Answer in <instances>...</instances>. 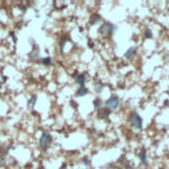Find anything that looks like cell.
Returning <instances> with one entry per match:
<instances>
[{"label":"cell","instance_id":"16","mask_svg":"<svg viewBox=\"0 0 169 169\" xmlns=\"http://www.w3.org/2000/svg\"><path fill=\"white\" fill-rule=\"evenodd\" d=\"M69 41V38H67L66 36H64V37H61V40H60V48H61V50L64 49V46H65V44Z\"/></svg>","mask_w":169,"mask_h":169},{"label":"cell","instance_id":"22","mask_svg":"<svg viewBox=\"0 0 169 169\" xmlns=\"http://www.w3.org/2000/svg\"><path fill=\"white\" fill-rule=\"evenodd\" d=\"M123 169H133V165L131 164V162H126V164H124V167H123Z\"/></svg>","mask_w":169,"mask_h":169},{"label":"cell","instance_id":"9","mask_svg":"<svg viewBox=\"0 0 169 169\" xmlns=\"http://www.w3.org/2000/svg\"><path fill=\"white\" fill-rule=\"evenodd\" d=\"M103 19H102V16H100L99 13H93L91 16H90V19H89V24L90 25H95V24H98V22H100Z\"/></svg>","mask_w":169,"mask_h":169},{"label":"cell","instance_id":"17","mask_svg":"<svg viewBox=\"0 0 169 169\" xmlns=\"http://www.w3.org/2000/svg\"><path fill=\"white\" fill-rule=\"evenodd\" d=\"M82 164L84 165V167H89L90 164H91V160H90V157H87V156H84V157H82Z\"/></svg>","mask_w":169,"mask_h":169},{"label":"cell","instance_id":"11","mask_svg":"<svg viewBox=\"0 0 169 169\" xmlns=\"http://www.w3.org/2000/svg\"><path fill=\"white\" fill-rule=\"evenodd\" d=\"M139 159H140V161H142L143 164H147V149H144V148L140 149V152H139Z\"/></svg>","mask_w":169,"mask_h":169},{"label":"cell","instance_id":"14","mask_svg":"<svg viewBox=\"0 0 169 169\" xmlns=\"http://www.w3.org/2000/svg\"><path fill=\"white\" fill-rule=\"evenodd\" d=\"M36 102H37V95H36V94H32L31 98H29V100H28V104H29L31 107H33V106L36 104Z\"/></svg>","mask_w":169,"mask_h":169},{"label":"cell","instance_id":"19","mask_svg":"<svg viewBox=\"0 0 169 169\" xmlns=\"http://www.w3.org/2000/svg\"><path fill=\"white\" fill-rule=\"evenodd\" d=\"M5 162H7V159H5L4 155H2V156H0V167L5 165Z\"/></svg>","mask_w":169,"mask_h":169},{"label":"cell","instance_id":"26","mask_svg":"<svg viewBox=\"0 0 169 169\" xmlns=\"http://www.w3.org/2000/svg\"><path fill=\"white\" fill-rule=\"evenodd\" d=\"M159 169H165V168H159Z\"/></svg>","mask_w":169,"mask_h":169},{"label":"cell","instance_id":"12","mask_svg":"<svg viewBox=\"0 0 169 169\" xmlns=\"http://www.w3.org/2000/svg\"><path fill=\"white\" fill-rule=\"evenodd\" d=\"M103 89H104V84H103V82H97L94 84V91L97 93V94H100L103 91Z\"/></svg>","mask_w":169,"mask_h":169},{"label":"cell","instance_id":"21","mask_svg":"<svg viewBox=\"0 0 169 169\" xmlns=\"http://www.w3.org/2000/svg\"><path fill=\"white\" fill-rule=\"evenodd\" d=\"M87 46H89V48H91V49L95 46V44H94V41L91 40V38H89V40H87Z\"/></svg>","mask_w":169,"mask_h":169},{"label":"cell","instance_id":"5","mask_svg":"<svg viewBox=\"0 0 169 169\" xmlns=\"http://www.w3.org/2000/svg\"><path fill=\"white\" fill-rule=\"evenodd\" d=\"M28 60L32 61V62H37L40 60V49H38V46H36V45L33 46V49L28 53Z\"/></svg>","mask_w":169,"mask_h":169},{"label":"cell","instance_id":"1","mask_svg":"<svg viewBox=\"0 0 169 169\" xmlns=\"http://www.w3.org/2000/svg\"><path fill=\"white\" fill-rule=\"evenodd\" d=\"M115 31H116V25L115 24H112V22H110V21H104L99 28V35L102 37H104V38H109V37H111L112 35H114Z\"/></svg>","mask_w":169,"mask_h":169},{"label":"cell","instance_id":"2","mask_svg":"<svg viewBox=\"0 0 169 169\" xmlns=\"http://www.w3.org/2000/svg\"><path fill=\"white\" fill-rule=\"evenodd\" d=\"M129 124L133 129H142L143 128V118L139 115V112L131 111L129 112Z\"/></svg>","mask_w":169,"mask_h":169},{"label":"cell","instance_id":"7","mask_svg":"<svg viewBox=\"0 0 169 169\" xmlns=\"http://www.w3.org/2000/svg\"><path fill=\"white\" fill-rule=\"evenodd\" d=\"M73 77L75 78V83L78 84V86H84V82H86V80H87V77H86V74H78V73H74L73 74Z\"/></svg>","mask_w":169,"mask_h":169},{"label":"cell","instance_id":"13","mask_svg":"<svg viewBox=\"0 0 169 169\" xmlns=\"http://www.w3.org/2000/svg\"><path fill=\"white\" fill-rule=\"evenodd\" d=\"M52 62H53L52 58L48 57V56H46V57H44V58H41V60H40V64H41L42 66H50V65H52Z\"/></svg>","mask_w":169,"mask_h":169},{"label":"cell","instance_id":"23","mask_svg":"<svg viewBox=\"0 0 169 169\" xmlns=\"http://www.w3.org/2000/svg\"><path fill=\"white\" fill-rule=\"evenodd\" d=\"M9 36H11V37H12V38H13V41H15V42H16V41H17V38H16V36H15V33H13V31H11V32H9Z\"/></svg>","mask_w":169,"mask_h":169},{"label":"cell","instance_id":"3","mask_svg":"<svg viewBox=\"0 0 169 169\" xmlns=\"http://www.w3.org/2000/svg\"><path fill=\"white\" fill-rule=\"evenodd\" d=\"M119 106H120V98L118 97V95H115V94L111 95V97L104 102V107L106 109H109L111 112L116 111L118 109H119Z\"/></svg>","mask_w":169,"mask_h":169},{"label":"cell","instance_id":"18","mask_svg":"<svg viewBox=\"0 0 169 169\" xmlns=\"http://www.w3.org/2000/svg\"><path fill=\"white\" fill-rule=\"evenodd\" d=\"M144 37H145V38H148V40H149V38L153 37V32H152L151 29H147V31L144 32Z\"/></svg>","mask_w":169,"mask_h":169},{"label":"cell","instance_id":"25","mask_svg":"<svg viewBox=\"0 0 169 169\" xmlns=\"http://www.w3.org/2000/svg\"><path fill=\"white\" fill-rule=\"evenodd\" d=\"M167 58H168V61H169V52H168V54H167Z\"/></svg>","mask_w":169,"mask_h":169},{"label":"cell","instance_id":"6","mask_svg":"<svg viewBox=\"0 0 169 169\" xmlns=\"http://www.w3.org/2000/svg\"><path fill=\"white\" fill-rule=\"evenodd\" d=\"M111 114V111L109 109H106L104 106H102L99 110H97V116H98V119H107V118L110 116Z\"/></svg>","mask_w":169,"mask_h":169},{"label":"cell","instance_id":"20","mask_svg":"<svg viewBox=\"0 0 169 169\" xmlns=\"http://www.w3.org/2000/svg\"><path fill=\"white\" fill-rule=\"evenodd\" d=\"M17 8L21 11V12H25V11H27V7H25L24 4H21V3H19V4H17Z\"/></svg>","mask_w":169,"mask_h":169},{"label":"cell","instance_id":"8","mask_svg":"<svg viewBox=\"0 0 169 169\" xmlns=\"http://www.w3.org/2000/svg\"><path fill=\"white\" fill-rule=\"evenodd\" d=\"M138 56V49L136 48H129V49H127V52L124 53V57L127 58V60H133L135 57Z\"/></svg>","mask_w":169,"mask_h":169},{"label":"cell","instance_id":"4","mask_svg":"<svg viewBox=\"0 0 169 169\" xmlns=\"http://www.w3.org/2000/svg\"><path fill=\"white\" fill-rule=\"evenodd\" d=\"M38 143H40V147H41V149H48L50 145H52V143H53V138H52V135H50L48 131H44L42 133H41V138H40V140H38Z\"/></svg>","mask_w":169,"mask_h":169},{"label":"cell","instance_id":"10","mask_svg":"<svg viewBox=\"0 0 169 169\" xmlns=\"http://www.w3.org/2000/svg\"><path fill=\"white\" fill-rule=\"evenodd\" d=\"M87 93H89V89L86 86H80L75 91V95L77 97H84V95H87Z\"/></svg>","mask_w":169,"mask_h":169},{"label":"cell","instance_id":"24","mask_svg":"<svg viewBox=\"0 0 169 169\" xmlns=\"http://www.w3.org/2000/svg\"><path fill=\"white\" fill-rule=\"evenodd\" d=\"M110 169H123V168H120V167H111Z\"/></svg>","mask_w":169,"mask_h":169},{"label":"cell","instance_id":"15","mask_svg":"<svg viewBox=\"0 0 169 169\" xmlns=\"http://www.w3.org/2000/svg\"><path fill=\"white\" fill-rule=\"evenodd\" d=\"M94 107L97 110H99L100 107H102V100H100V98H95L94 99Z\"/></svg>","mask_w":169,"mask_h":169}]
</instances>
